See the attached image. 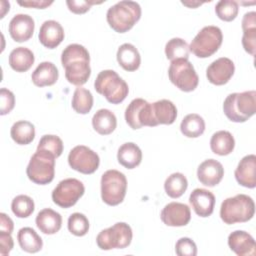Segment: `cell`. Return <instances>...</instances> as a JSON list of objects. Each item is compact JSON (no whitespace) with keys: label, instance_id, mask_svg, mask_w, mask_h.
I'll use <instances>...</instances> for the list:
<instances>
[{"label":"cell","instance_id":"6da1fadb","mask_svg":"<svg viewBox=\"0 0 256 256\" xmlns=\"http://www.w3.org/2000/svg\"><path fill=\"white\" fill-rule=\"evenodd\" d=\"M61 63L67 81L73 85L85 84L91 75L90 55L83 45L73 43L66 46L61 54Z\"/></svg>","mask_w":256,"mask_h":256},{"label":"cell","instance_id":"7a4b0ae2","mask_svg":"<svg viewBox=\"0 0 256 256\" xmlns=\"http://www.w3.org/2000/svg\"><path fill=\"white\" fill-rule=\"evenodd\" d=\"M226 117L236 123H243L255 114L256 91L249 90L229 94L223 103Z\"/></svg>","mask_w":256,"mask_h":256},{"label":"cell","instance_id":"3957f363","mask_svg":"<svg viewBox=\"0 0 256 256\" xmlns=\"http://www.w3.org/2000/svg\"><path fill=\"white\" fill-rule=\"evenodd\" d=\"M141 17V7L135 1L123 0L111 6L106 13L109 26L118 33L130 30Z\"/></svg>","mask_w":256,"mask_h":256},{"label":"cell","instance_id":"277c9868","mask_svg":"<svg viewBox=\"0 0 256 256\" xmlns=\"http://www.w3.org/2000/svg\"><path fill=\"white\" fill-rule=\"evenodd\" d=\"M255 203L246 194H237L226 198L220 207V217L228 225L247 222L253 218Z\"/></svg>","mask_w":256,"mask_h":256},{"label":"cell","instance_id":"5b68a950","mask_svg":"<svg viewBox=\"0 0 256 256\" xmlns=\"http://www.w3.org/2000/svg\"><path fill=\"white\" fill-rule=\"evenodd\" d=\"M97 93L103 95L112 104H119L125 100L129 93L128 84L114 70L99 72L94 82Z\"/></svg>","mask_w":256,"mask_h":256},{"label":"cell","instance_id":"8992f818","mask_svg":"<svg viewBox=\"0 0 256 256\" xmlns=\"http://www.w3.org/2000/svg\"><path fill=\"white\" fill-rule=\"evenodd\" d=\"M55 159L56 157L48 152L36 150L26 168L28 178L39 185L52 182L55 175Z\"/></svg>","mask_w":256,"mask_h":256},{"label":"cell","instance_id":"52a82bcc","mask_svg":"<svg viewBox=\"0 0 256 256\" xmlns=\"http://www.w3.org/2000/svg\"><path fill=\"white\" fill-rule=\"evenodd\" d=\"M223 41L219 27L208 25L203 27L189 45V50L198 58H207L218 51Z\"/></svg>","mask_w":256,"mask_h":256},{"label":"cell","instance_id":"ba28073f","mask_svg":"<svg viewBox=\"0 0 256 256\" xmlns=\"http://www.w3.org/2000/svg\"><path fill=\"white\" fill-rule=\"evenodd\" d=\"M126 176L115 169L107 170L101 177V198L104 203L110 206L120 204L126 195Z\"/></svg>","mask_w":256,"mask_h":256},{"label":"cell","instance_id":"9c48e42d","mask_svg":"<svg viewBox=\"0 0 256 256\" xmlns=\"http://www.w3.org/2000/svg\"><path fill=\"white\" fill-rule=\"evenodd\" d=\"M132 229L125 222H117L113 226L103 229L96 237V243L101 250L124 249L132 241Z\"/></svg>","mask_w":256,"mask_h":256},{"label":"cell","instance_id":"30bf717a","mask_svg":"<svg viewBox=\"0 0 256 256\" xmlns=\"http://www.w3.org/2000/svg\"><path fill=\"white\" fill-rule=\"evenodd\" d=\"M169 80L181 91H194L199 83V77L194 66L188 59H177L171 61L168 69Z\"/></svg>","mask_w":256,"mask_h":256},{"label":"cell","instance_id":"8fae6325","mask_svg":"<svg viewBox=\"0 0 256 256\" xmlns=\"http://www.w3.org/2000/svg\"><path fill=\"white\" fill-rule=\"evenodd\" d=\"M84 192L85 187L80 180L67 178L60 181L54 188L52 191V200L61 208H69L77 203Z\"/></svg>","mask_w":256,"mask_h":256},{"label":"cell","instance_id":"7c38bea8","mask_svg":"<svg viewBox=\"0 0 256 256\" xmlns=\"http://www.w3.org/2000/svg\"><path fill=\"white\" fill-rule=\"evenodd\" d=\"M125 120L132 129H140L143 126H156L151 103L143 98H135L129 103L125 110Z\"/></svg>","mask_w":256,"mask_h":256},{"label":"cell","instance_id":"4fadbf2b","mask_svg":"<svg viewBox=\"0 0 256 256\" xmlns=\"http://www.w3.org/2000/svg\"><path fill=\"white\" fill-rule=\"evenodd\" d=\"M69 166L82 173H94L100 164V158L96 152L85 145H77L72 148L68 155Z\"/></svg>","mask_w":256,"mask_h":256},{"label":"cell","instance_id":"5bb4252c","mask_svg":"<svg viewBox=\"0 0 256 256\" xmlns=\"http://www.w3.org/2000/svg\"><path fill=\"white\" fill-rule=\"evenodd\" d=\"M160 218L162 222L171 227H181L189 223L191 211L188 205L180 202H170L164 206Z\"/></svg>","mask_w":256,"mask_h":256},{"label":"cell","instance_id":"9a60e30c","mask_svg":"<svg viewBox=\"0 0 256 256\" xmlns=\"http://www.w3.org/2000/svg\"><path fill=\"white\" fill-rule=\"evenodd\" d=\"M234 71L235 65L233 61L227 57H220L207 67L206 77L210 83L220 86L231 79Z\"/></svg>","mask_w":256,"mask_h":256},{"label":"cell","instance_id":"2e32d148","mask_svg":"<svg viewBox=\"0 0 256 256\" xmlns=\"http://www.w3.org/2000/svg\"><path fill=\"white\" fill-rule=\"evenodd\" d=\"M35 23L28 14H16L9 22V34L16 42H25L29 40L34 32Z\"/></svg>","mask_w":256,"mask_h":256},{"label":"cell","instance_id":"e0dca14e","mask_svg":"<svg viewBox=\"0 0 256 256\" xmlns=\"http://www.w3.org/2000/svg\"><path fill=\"white\" fill-rule=\"evenodd\" d=\"M189 203L198 216L208 217L214 211L215 196L207 189L196 188L189 196Z\"/></svg>","mask_w":256,"mask_h":256},{"label":"cell","instance_id":"ac0fdd59","mask_svg":"<svg viewBox=\"0 0 256 256\" xmlns=\"http://www.w3.org/2000/svg\"><path fill=\"white\" fill-rule=\"evenodd\" d=\"M224 176L222 164L215 159L203 161L197 169V178L205 186L214 187L219 184Z\"/></svg>","mask_w":256,"mask_h":256},{"label":"cell","instance_id":"d6986e66","mask_svg":"<svg viewBox=\"0 0 256 256\" xmlns=\"http://www.w3.org/2000/svg\"><path fill=\"white\" fill-rule=\"evenodd\" d=\"M236 181L243 187L255 188L256 186V156L249 154L244 156L234 172Z\"/></svg>","mask_w":256,"mask_h":256},{"label":"cell","instance_id":"ffe728a7","mask_svg":"<svg viewBox=\"0 0 256 256\" xmlns=\"http://www.w3.org/2000/svg\"><path fill=\"white\" fill-rule=\"evenodd\" d=\"M64 29L61 24L55 20H46L40 27L38 38L40 43L48 48H56L64 40Z\"/></svg>","mask_w":256,"mask_h":256},{"label":"cell","instance_id":"44dd1931","mask_svg":"<svg viewBox=\"0 0 256 256\" xmlns=\"http://www.w3.org/2000/svg\"><path fill=\"white\" fill-rule=\"evenodd\" d=\"M228 245L238 256L255 255L256 245L251 234L243 230H236L229 234Z\"/></svg>","mask_w":256,"mask_h":256},{"label":"cell","instance_id":"7402d4cb","mask_svg":"<svg viewBox=\"0 0 256 256\" xmlns=\"http://www.w3.org/2000/svg\"><path fill=\"white\" fill-rule=\"evenodd\" d=\"M35 223L42 233L52 235L61 229L62 217L58 212L50 208H44L37 214Z\"/></svg>","mask_w":256,"mask_h":256},{"label":"cell","instance_id":"603a6c76","mask_svg":"<svg viewBox=\"0 0 256 256\" xmlns=\"http://www.w3.org/2000/svg\"><path fill=\"white\" fill-rule=\"evenodd\" d=\"M242 45L250 55H255L256 50V13L250 11L244 14L242 19Z\"/></svg>","mask_w":256,"mask_h":256},{"label":"cell","instance_id":"cb8c5ba5","mask_svg":"<svg viewBox=\"0 0 256 256\" xmlns=\"http://www.w3.org/2000/svg\"><path fill=\"white\" fill-rule=\"evenodd\" d=\"M59 72L55 64L49 61L41 62L31 75V80L38 87L51 86L58 80Z\"/></svg>","mask_w":256,"mask_h":256},{"label":"cell","instance_id":"d4e9b609","mask_svg":"<svg viewBox=\"0 0 256 256\" xmlns=\"http://www.w3.org/2000/svg\"><path fill=\"white\" fill-rule=\"evenodd\" d=\"M154 122L157 125H170L174 123L177 117V108L174 103L167 99H161L151 103Z\"/></svg>","mask_w":256,"mask_h":256},{"label":"cell","instance_id":"484cf974","mask_svg":"<svg viewBox=\"0 0 256 256\" xmlns=\"http://www.w3.org/2000/svg\"><path fill=\"white\" fill-rule=\"evenodd\" d=\"M117 61L126 71H136L141 64V57L137 48L130 44L124 43L117 50Z\"/></svg>","mask_w":256,"mask_h":256},{"label":"cell","instance_id":"4316f807","mask_svg":"<svg viewBox=\"0 0 256 256\" xmlns=\"http://www.w3.org/2000/svg\"><path fill=\"white\" fill-rule=\"evenodd\" d=\"M118 162L127 169L137 167L142 161V151L138 145L133 142L122 144L117 152Z\"/></svg>","mask_w":256,"mask_h":256},{"label":"cell","instance_id":"83f0119b","mask_svg":"<svg viewBox=\"0 0 256 256\" xmlns=\"http://www.w3.org/2000/svg\"><path fill=\"white\" fill-rule=\"evenodd\" d=\"M35 61L33 52L27 47H16L9 54V65L16 72L28 71Z\"/></svg>","mask_w":256,"mask_h":256},{"label":"cell","instance_id":"f1b7e54d","mask_svg":"<svg viewBox=\"0 0 256 256\" xmlns=\"http://www.w3.org/2000/svg\"><path fill=\"white\" fill-rule=\"evenodd\" d=\"M92 126L98 134L109 135L117 126L116 116L109 109H99L92 117Z\"/></svg>","mask_w":256,"mask_h":256},{"label":"cell","instance_id":"f546056e","mask_svg":"<svg viewBox=\"0 0 256 256\" xmlns=\"http://www.w3.org/2000/svg\"><path fill=\"white\" fill-rule=\"evenodd\" d=\"M235 147V140L232 134L226 130L215 132L210 139V148L213 153L226 156L230 154Z\"/></svg>","mask_w":256,"mask_h":256},{"label":"cell","instance_id":"4dcf8cb0","mask_svg":"<svg viewBox=\"0 0 256 256\" xmlns=\"http://www.w3.org/2000/svg\"><path fill=\"white\" fill-rule=\"evenodd\" d=\"M17 240L21 249L28 253H36L43 247V241L31 227H23L18 231Z\"/></svg>","mask_w":256,"mask_h":256},{"label":"cell","instance_id":"1f68e13d","mask_svg":"<svg viewBox=\"0 0 256 256\" xmlns=\"http://www.w3.org/2000/svg\"><path fill=\"white\" fill-rule=\"evenodd\" d=\"M10 135L13 141L17 144L27 145L35 138V127L29 121L20 120L12 125Z\"/></svg>","mask_w":256,"mask_h":256},{"label":"cell","instance_id":"d6a6232c","mask_svg":"<svg viewBox=\"0 0 256 256\" xmlns=\"http://www.w3.org/2000/svg\"><path fill=\"white\" fill-rule=\"evenodd\" d=\"M180 130L181 133L188 138H197L205 131V121L199 114H188L182 119Z\"/></svg>","mask_w":256,"mask_h":256},{"label":"cell","instance_id":"836d02e7","mask_svg":"<svg viewBox=\"0 0 256 256\" xmlns=\"http://www.w3.org/2000/svg\"><path fill=\"white\" fill-rule=\"evenodd\" d=\"M188 187L187 178L180 172L172 173L167 177L164 183V189L166 194L171 198L181 197Z\"/></svg>","mask_w":256,"mask_h":256},{"label":"cell","instance_id":"e575fe53","mask_svg":"<svg viewBox=\"0 0 256 256\" xmlns=\"http://www.w3.org/2000/svg\"><path fill=\"white\" fill-rule=\"evenodd\" d=\"M71 105L74 111L79 114L89 113L93 107L92 93L89 90L78 86L73 93Z\"/></svg>","mask_w":256,"mask_h":256},{"label":"cell","instance_id":"d590c367","mask_svg":"<svg viewBox=\"0 0 256 256\" xmlns=\"http://www.w3.org/2000/svg\"><path fill=\"white\" fill-rule=\"evenodd\" d=\"M189 45L182 38H172L165 45V54L170 61L189 58Z\"/></svg>","mask_w":256,"mask_h":256},{"label":"cell","instance_id":"8d00e7d4","mask_svg":"<svg viewBox=\"0 0 256 256\" xmlns=\"http://www.w3.org/2000/svg\"><path fill=\"white\" fill-rule=\"evenodd\" d=\"M34 201L27 195H18L11 202V209L15 216L19 218H27L34 211Z\"/></svg>","mask_w":256,"mask_h":256},{"label":"cell","instance_id":"74e56055","mask_svg":"<svg viewBox=\"0 0 256 256\" xmlns=\"http://www.w3.org/2000/svg\"><path fill=\"white\" fill-rule=\"evenodd\" d=\"M63 148L64 146L61 138L56 135H43L37 146V150L48 152L56 158L62 154Z\"/></svg>","mask_w":256,"mask_h":256},{"label":"cell","instance_id":"f35d334b","mask_svg":"<svg viewBox=\"0 0 256 256\" xmlns=\"http://www.w3.org/2000/svg\"><path fill=\"white\" fill-rule=\"evenodd\" d=\"M239 11L238 2L233 0H221L215 6V13L219 19L230 22L234 20Z\"/></svg>","mask_w":256,"mask_h":256},{"label":"cell","instance_id":"ab89813d","mask_svg":"<svg viewBox=\"0 0 256 256\" xmlns=\"http://www.w3.org/2000/svg\"><path fill=\"white\" fill-rule=\"evenodd\" d=\"M67 225L70 233L78 237L86 235L89 230L88 218L79 212H75L69 216Z\"/></svg>","mask_w":256,"mask_h":256},{"label":"cell","instance_id":"60d3db41","mask_svg":"<svg viewBox=\"0 0 256 256\" xmlns=\"http://www.w3.org/2000/svg\"><path fill=\"white\" fill-rule=\"evenodd\" d=\"M175 252L178 256H195L197 255V246L192 239L182 237L175 244Z\"/></svg>","mask_w":256,"mask_h":256},{"label":"cell","instance_id":"b9f144b4","mask_svg":"<svg viewBox=\"0 0 256 256\" xmlns=\"http://www.w3.org/2000/svg\"><path fill=\"white\" fill-rule=\"evenodd\" d=\"M0 100H1L0 114L6 115V114L10 113L15 105V96H14L13 92L8 90L7 88H1Z\"/></svg>","mask_w":256,"mask_h":256},{"label":"cell","instance_id":"7bdbcfd3","mask_svg":"<svg viewBox=\"0 0 256 256\" xmlns=\"http://www.w3.org/2000/svg\"><path fill=\"white\" fill-rule=\"evenodd\" d=\"M102 2H96V1H75V0H68L66 1V4L68 6V9L75 13V14H83V13H86L91 5L93 4H100Z\"/></svg>","mask_w":256,"mask_h":256},{"label":"cell","instance_id":"ee69618b","mask_svg":"<svg viewBox=\"0 0 256 256\" xmlns=\"http://www.w3.org/2000/svg\"><path fill=\"white\" fill-rule=\"evenodd\" d=\"M13 246L14 242L11 233L0 231V254L3 256L9 254Z\"/></svg>","mask_w":256,"mask_h":256},{"label":"cell","instance_id":"f6af8a7d","mask_svg":"<svg viewBox=\"0 0 256 256\" xmlns=\"http://www.w3.org/2000/svg\"><path fill=\"white\" fill-rule=\"evenodd\" d=\"M20 6L27 7V8H37V9H44L53 4V1H46V0H27V1H18L17 2Z\"/></svg>","mask_w":256,"mask_h":256},{"label":"cell","instance_id":"bcb514c9","mask_svg":"<svg viewBox=\"0 0 256 256\" xmlns=\"http://www.w3.org/2000/svg\"><path fill=\"white\" fill-rule=\"evenodd\" d=\"M13 228H14V224L12 219L5 213H0V231L12 233Z\"/></svg>","mask_w":256,"mask_h":256},{"label":"cell","instance_id":"7dc6e473","mask_svg":"<svg viewBox=\"0 0 256 256\" xmlns=\"http://www.w3.org/2000/svg\"><path fill=\"white\" fill-rule=\"evenodd\" d=\"M182 4H184V5H186V6H189V7H195V6H198V5H201L202 3L201 2H196V3H189V2H184V1H182Z\"/></svg>","mask_w":256,"mask_h":256}]
</instances>
